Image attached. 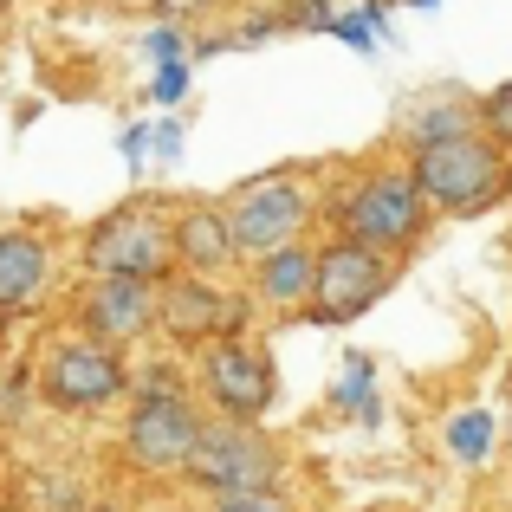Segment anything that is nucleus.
<instances>
[{
	"instance_id": "nucleus-1",
	"label": "nucleus",
	"mask_w": 512,
	"mask_h": 512,
	"mask_svg": "<svg viewBox=\"0 0 512 512\" xmlns=\"http://www.w3.org/2000/svg\"><path fill=\"white\" fill-rule=\"evenodd\" d=\"M415 188L428 195V208H448V214H474L500 195V143L480 137L467 124H448V130H428L415 143Z\"/></svg>"
},
{
	"instance_id": "nucleus-2",
	"label": "nucleus",
	"mask_w": 512,
	"mask_h": 512,
	"mask_svg": "<svg viewBox=\"0 0 512 512\" xmlns=\"http://www.w3.org/2000/svg\"><path fill=\"white\" fill-rule=\"evenodd\" d=\"M182 474L208 493H273L279 487V448L253 422H201L195 448H188Z\"/></svg>"
},
{
	"instance_id": "nucleus-3",
	"label": "nucleus",
	"mask_w": 512,
	"mask_h": 512,
	"mask_svg": "<svg viewBox=\"0 0 512 512\" xmlns=\"http://www.w3.org/2000/svg\"><path fill=\"white\" fill-rule=\"evenodd\" d=\"M428 214H435V208H428V195L415 188V175H402V169L370 175V182H357L338 201V227H344V234L350 240H370V247H383V253L422 240Z\"/></svg>"
},
{
	"instance_id": "nucleus-4",
	"label": "nucleus",
	"mask_w": 512,
	"mask_h": 512,
	"mask_svg": "<svg viewBox=\"0 0 512 512\" xmlns=\"http://www.w3.org/2000/svg\"><path fill=\"white\" fill-rule=\"evenodd\" d=\"M175 260V227L156 208H117L85 234L91 273H130V279H163Z\"/></svg>"
},
{
	"instance_id": "nucleus-5",
	"label": "nucleus",
	"mask_w": 512,
	"mask_h": 512,
	"mask_svg": "<svg viewBox=\"0 0 512 512\" xmlns=\"http://www.w3.org/2000/svg\"><path fill=\"white\" fill-rule=\"evenodd\" d=\"M389 292V253L370 240H338V247L318 253V279H312V318L325 325H350L363 318L376 299Z\"/></svg>"
},
{
	"instance_id": "nucleus-6",
	"label": "nucleus",
	"mask_w": 512,
	"mask_h": 512,
	"mask_svg": "<svg viewBox=\"0 0 512 512\" xmlns=\"http://www.w3.org/2000/svg\"><path fill=\"white\" fill-rule=\"evenodd\" d=\"M305 214H312V208H305V188L292 182V175H260V182H247L221 208L227 240H234V260H240V253L260 260V253L286 247V240L305 227Z\"/></svg>"
},
{
	"instance_id": "nucleus-7",
	"label": "nucleus",
	"mask_w": 512,
	"mask_h": 512,
	"mask_svg": "<svg viewBox=\"0 0 512 512\" xmlns=\"http://www.w3.org/2000/svg\"><path fill=\"white\" fill-rule=\"evenodd\" d=\"M195 435H201L195 409H188V402L175 396L169 383L143 389L137 409H130V428H124V441H130V454H137V467H150V474H182V461H188V448H195Z\"/></svg>"
},
{
	"instance_id": "nucleus-8",
	"label": "nucleus",
	"mask_w": 512,
	"mask_h": 512,
	"mask_svg": "<svg viewBox=\"0 0 512 512\" xmlns=\"http://www.w3.org/2000/svg\"><path fill=\"white\" fill-rule=\"evenodd\" d=\"M39 389H46L52 409H104V402L124 396V357H117V344H59L46 357V376H39Z\"/></svg>"
},
{
	"instance_id": "nucleus-9",
	"label": "nucleus",
	"mask_w": 512,
	"mask_h": 512,
	"mask_svg": "<svg viewBox=\"0 0 512 512\" xmlns=\"http://www.w3.org/2000/svg\"><path fill=\"white\" fill-rule=\"evenodd\" d=\"M201 376H208V396L221 402L234 422H260L266 402H273V363H266V350H253L247 338H214Z\"/></svg>"
},
{
	"instance_id": "nucleus-10",
	"label": "nucleus",
	"mask_w": 512,
	"mask_h": 512,
	"mask_svg": "<svg viewBox=\"0 0 512 512\" xmlns=\"http://www.w3.org/2000/svg\"><path fill=\"white\" fill-rule=\"evenodd\" d=\"M240 312L247 305L240 299H221V292L208 286V279H169L163 292H156V325L169 331L175 344H214V338H234L240 331Z\"/></svg>"
},
{
	"instance_id": "nucleus-11",
	"label": "nucleus",
	"mask_w": 512,
	"mask_h": 512,
	"mask_svg": "<svg viewBox=\"0 0 512 512\" xmlns=\"http://www.w3.org/2000/svg\"><path fill=\"white\" fill-rule=\"evenodd\" d=\"M85 331L98 344H130L156 325V279H130V273H98L78 305Z\"/></svg>"
},
{
	"instance_id": "nucleus-12",
	"label": "nucleus",
	"mask_w": 512,
	"mask_h": 512,
	"mask_svg": "<svg viewBox=\"0 0 512 512\" xmlns=\"http://www.w3.org/2000/svg\"><path fill=\"white\" fill-rule=\"evenodd\" d=\"M46 240L39 234H0V312H26L46 286Z\"/></svg>"
},
{
	"instance_id": "nucleus-13",
	"label": "nucleus",
	"mask_w": 512,
	"mask_h": 512,
	"mask_svg": "<svg viewBox=\"0 0 512 512\" xmlns=\"http://www.w3.org/2000/svg\"><path fill=\"white\" fill-rule=\"evenodd\" d=\"M312 279H318V253L299 247V240L260 253V292L273 305H312Z\"/></svg>"
},
{
	"instance_id": "nucleus-14",
	"label": "nucleus",
	"mask_w": 512,
	"mask_h": 512,
	"mask_svg": "<svg viewBox=\"0 0 512 512\" xmlns=\"http://www.w3.org/2000/svg\"><path fill=\"white\" fill-rule=\"evenodd\" d=\"M175 260H188L195 273H214V266H234V240H227L221 208H188L175 221Z\"/></svg>"
},
{
	"instance_id": "nucleus-15",
	"label": "nucleus",
	"mask_w": 512,
	"mask_h": 512,
	"mask_svg": "<svg viewBox=\"0 0 512 512\" xmlns=\"http://www.w3.org/2000/svg\"><path fill=\"white\" fill-rule=\"evenodd\" d=\"M487 441H493V415L487 409H467L461 422L448 428V448L461 454V461H480V454H487Z\"/></svg>"
},
{
	"instance_id": "nucleus-16",
	"label": "nucleus",
	"mask_w": 512,
	"mask_h": 512,
	"mask_svg": "<svg viewBox=\"0 0 512 512\" xmlns=\"http://www.w3.org/2000/svg\"><path fill=\"white\" fill-rule=\"evenodd\" d=\"M480 111H487V130H493V143H512V85H506V91H493V98L480 104Z\"/></svg>"
},
{
	"instance_id": "nucleus-17",
	"label": "nucleus",
	"mask_w": 512,
	"mask_h": 512,
	"mask_svg": "<svg viewBox=\"0 0 512 512\" xmlns=\"http://www.w3.org/2000/svg\"><path fill=\"white\" fill-rule=\"evenodd\" d=\"M214 512H292V506L279 500V487H273V493H227Z\"/></svg>"
},
{
	"instance_id": "nucleus-18",
	"label": "nucleus",
	"mask_w": 512,
	"mask_h": 512,
	"mask_svg": "<svg viewBox=\"0 0 512 512\" xmlns=\"http://www.w3.org/2000/svg\"><path fill=\"white\" fill-rule=\"evenodd\" d=\"M331 33L350 39V46H370V26H363V20H331Z\"/></svg>"
},
{
	"instance_id": "nucleus-19",
	"label": "nucleus",
	"mask_w": 512,
	"mask_h": 512,
	"mask_svg": "<svg viewBox=\"0 0 512 512\" xmlns=\"http://www.w3.org/2000/svg\"><path fill=\"white\" fill-rule=\"evenodd\" d=\"M175 91H182V65H163V78H156V98H175Z\"/></svg>"
},
{
	"instance_id": "nucleus-20",
	"label": "nucleus",
	"mask_w": 512,
	"mask_h": 512,
	"mask_svg": "<svg viewBox=\"0 0 512 512\" xmlns=\"http://www.w3.org/2000/svg\"><path fill=\"white\" fill-rule=\"evenodd\" d=\"M163 7H169V13H188V7H201V0H163Z\"/></svg>"
},
{
	"instance_id": "nucleus-21",
	"label": "nucleus",
	"mask_w": 512,
	"mask_h": 512,
	"mask_svg": "<svg viewBox=\"0 0 512 512\" xmlns=\"http://www.w3.org/2000/svg\"><path fill=\"white\" fill-rule=\"evenodd\" d=\"M422 7H435V0H422Z\"/></svg>"
}]
</instances>
